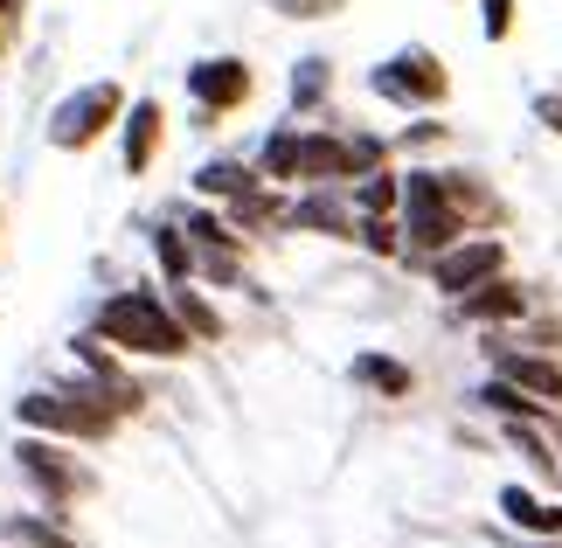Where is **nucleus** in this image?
<instances>
[{
	"instance_id": "1",
	"label": "nucleus",
	"mask_w": 562,
	"mask_h": 548,
	"mask_svg": "<svg viewBox=\"0 0 562 548\" xmlns=\"http://www.w3.org/2000/svg\"><path fill=\"white\" fill-rule=\"evenodd\" d=\"M91 334L104 347H119L125 361H188V334L181 320L167 313V292L160 284H125V292H104L98 313H91Z\"/></svg>"
},
{
	"instance_id": "2",
	"label": "nucleus",
	"mask_w": 562,
	"mask_h": 548,
	"mask_svg": "<svg viewBox=\"0 0 562 548\" xmlns=\"http://www.w3.org/2000/svg\"><path fill=\"white\" fill-rule=\"evenodd\" d=\"M14 424L21 430H42V437H63V445H104V437H119L125 416L77 376V382H42V389H29V396L14 403Z\"/></svg>"
},
{
	"instance_id": "3",
	"label": "nucleus",
	"mask_w": 562,
	"mask_h": 548,
	"mask_svg": "<svg viewBox=\"0 0 562 548\" xmlns=\"http://www.w3.org/2000/svg\"><path fill=\"white\" fill-rule=\"evenodd\" d=\"M14 479H21V493H29L42 514H63V521H70L77 500L98 493V472L83 466L63 437H42V430H21L14 437Z\"/></svg>"
},
{
	"instance_id": "4",
	"label": "nucleus",
	"mask_w": 562,
	"mask_h": 548,
	"mask_svg": "<svg viewBox=\"0 0 562 548\" xmlns=\"http://www.w3.org/2000/svg\"><path fill=\"white\" fill-rule=\"evenodd\" d=\"M369 91L389 112H438V104H451V63L438 49H424V42H409V49L382 56L369 70Z\"/></svg>"
},
{
	"instance_id": "5",
	"label": "nucleus",
	"mask_w": 562,
	"mask_h": 548,
	"mask_svg": "<svg viewBox=\"0 0 562 548\" xmlns=\"http://www.w3.org/2000/svg\"><path fill=\"white\" fill-rule=\"evenodd\" d=\"M119 112H125V83H112V77L77 83V91L56 98V112H49V146L56 153H91L104 133H119Z\"/></svg>"
},
{
	"instance_id": "6",
	"label": "nucleus",
	"mask_w": 562,
	"mask_h": 548,
	"mask_svg": "<svg viewBox=\"0 0 562 548\" xmlns=\"http://www.w3.org/2000/svg\"><path fill=\"white\" fill-rule=\"evenodd\" d=\"M480 347H486V376H501V382L521 389V396L562 410V355H549V347H521L514 334H493Z\"/></svg>"
},
{
	"instance_id": "7",
	"label": "nucleus",
	"mask_w": 562,
	"mask_h": 548,
	"mask_svg": "<svg viewBox=\"0 0 562 548\" xmlns=\"http://www.w3.org/2000/svg\"><path fill=\"white\" fill-rule=\"evenodd\" d=\"M181 91H188V104L202 119H229V112H244V104L257 98V70L244 56H194Z\"/></svg>"
},
{
	"instance_id": "8",
	"label": "nucleus",
	"mask_w": 562,
	"mask_h": 548,
	"mask_svg": "<svg viewBox=\"0 0 562 548\" xmlns=\"http://www.w3.org/2000/svg\"><path fill=\"white\" fill-rule=\"evenodd\" d=\"M507 265H514V257H507V244L480 230V236H459L451 250H438V257H430V265H424V278H430V292H438V299H465L472 284L501 278Z\"/></svg>"
},
{
	"instance_id": "9",
	"label": "nucleus",
	"mask_w": 562,
	"mask_h": 548,
	"mask_svg": "<svg viewBox=\"0 0 562 548\" xmlns=\"http://www.w3.org/2000/svg\"><path fill=\"white\" fill-rule=\"evenodd\" d=\"M70 361H77V376L91 382V389H98V396L112 403L119 416H139V410H146V389L133 382V361H125L119 347H104L91 326H83V334L70 340Z\"/></svg>"
},
{
	"instance_id": "10",
	"label": "nucleus",
	"mask_w": 562,
	"mask_h": 548,
	"mask_svg": "<svg viewBox=\"0 0 562 548\" xmlns=\"http://www.w3.org/2000/svg\"><path fill=\"white\" fill-rule=\"evenodd\" d=\"M451 313H459L465 326H480V334H514V326H528V313H535V292L514 271H501V278H486V284H472L465 299H451Z\"/></svg>"
},
{
	"instance_id": "11",
	"label": "nucleus",
	"mask_w": 562,
	"mask_h": 548,
	"mask_svg": "<svg viewBox=\"0 0 562 548\" xmlns=\"http://www.w3.org/2000/svg\"><path fill=\"white\" fill-rule=\"evenodd\" d=\"M355 160H348V133L340 125H299L292 146V188H348Z\"/></svg>"
},
{
	"instance_id": "12",
	"label": "nucleus",
	"mask_w": 562,
	"mask_h": 548,
	"mask_svg": "<svg viewBox=\"0 0 562 548\" xmlns=\"http://www.w3.org/2000/svg\"><path fill=\"white\" fill-rule=\"evenodd\" d=\"M285 230H299V236H334V244H355V230H361L355 194H348V188H292V202H285Z\"/></svg>"
},
{
	"instance_id": "13",
	"label": "nucleus",
	"mask_w": 562,
	"mask_h": 548,
	"mask_svg": "<svg viewBox=\"0 0 562 548\" xmlns=\"http://www.w3.org/2000/svg\"><path fill=\"white\" fill-rule=\"evenodd\" d=\"M160 146H167V104L160 98H133L119 112V167L139 181V174L160 167Z\"/></svg>"
},
{
	"instance_id": "14",
	"label": "nucleus",
	"mask_w": 562,
	"mask_h": 548,
	"mask_svg": "<svg viewBox=\"0 0 562 548\" xmlns=\"http://www.w3.org/2000/svg\"><path fill=\"white\" fill-rule=\"evenodd\" d=\"M493 507H501V521L521 541H562V500L542 493V487H521V479H507L501 493H493Z\"/></svg>"
},
{
	"instance_id": "15",
	"label": "nucleus",
	"mask_w": 562,
	"mask_h": 548,
	"mask_svg": "<svg viewBox=\"0 0 562 548\" xmlns=\"http://www.w3.org/2000/svg\"><path fill=\"white\" fill-rule=\"evenodd\" d=\"M175 223L188 230L194 257H250V236L236 230L215 202H181V209H175Z\"/></svg>"
},
{
	"instance_id": "16",
	"label": "nucleus",
	"mask_w": 562,
	"mask_h": 548,
	"mask_svg": "<svg viewBox=\"0 0 562 548\" xmlns=\"http://www.w3.org/2000/svg\"><path fill=\"white\" fill-rule=\"evenodd\" d=\"M348 382L361 389V396H375V403H409L417 396V368L382 355V347H361V355L348 361Z\"/></svg>"
},
{
	"instance_id": "17",
	"label": "nucleus",
	"mask_w": 562,
	"mask_h": 548,
	"mask_svg": "<svg viewBox=\"0 0 562 548\" xmlns=\"http://www.w3.org/2000/svg\"><path fill=\"white\" fill-rule=\"evenodd\" d=\"M160 292H167V313L181 320V334L194 347H215L229 334V320H223V305L209 299V284H160Z\"/></svg>"
},
{
	"instance_id": "18",
	"label": "nucleus",
	"mask_w": 562,
	"mask_h": 548,
	"mask_svg": "<svg viewBox=\"0 0 562 548\" xmlns=\"http://www.w3.org/2000/svg\"><path fill=\"white\" fill-rule=\"evenodd\" d=\"M265 188V174H257V160H244V153H215V160L194 167V202H236V194Z\"/></svg>"
},
{
	"instance_id": "19",
	"label": "nucleus",
	"mask_w": 562,
	"mask_h": 548,
	"mask_svg": "<svg viewBox=\"0 0 562 548\" xmlns=\"http://www.w3.org/2000/svg\"><path fill=\"white\" fill-rule=\"evenodd\" d=\"M472 403H480L486 416H501V424H555V416L562 410H549V403H535V396H521V389H514V382H501V376H486L480 389H472Z\"/></svg>"
},
{
	"instance_id": "20",
	"label": "nucleus",
	"mask_w": 562,
	"mask_h": 548,
	"mask_svg": "<svg viewBox=\"0 0 562 548\" xmlns=\"http://www.w3.org/2000/svg\"><path fill=\"white\" fill-rule=\"evenodd\" d=\"M285 98H292V119H319L334 98V56H299L292 77H285Z\"/></svg>"
},
{
	"instance_id": "21",
	"label": "nucleus",
	"mask_w": 562,
	"mask_h": 548,
	"mask_svg": "<svg viewBox=\"0 0 562 548\" xmlns=\"http://www.w3.org/2000/svg\"><path fill=\"white\" fill-rule=\"evenodd\" d=\"M146 244H154V265H160V284H194V244L175 215H154L146 223Z\"/></svg>"
},
{
	"instance_id": "22",
	"label": "nucleus",
	"mask_w": 562,
	"mask_h": 548,
	"mask_svg": "<svg viewBox=\"0 0 562 548\" xmlns=\"http://www.w3.org/2000/svg\"><path fill=\"white\" fill-rule=\"evenodd\" d=\"M348 194H355V215H396L403 209V167L389 160L375 174H361V181H348Z\"/></svg>"
},
{
	"instance_id": "23",
	"label": "nucleus",
	"mask_w": 562,
	"mask_h": 548,
	"mask_svg": "<svg viewBox=\"0 0 562 548\" xmlns=\"http://www.w3.org/2000/svg\"><path fill=\"white\" fill-rule=\"evenodd\" d=\"M0 535L21 541V548H77V535L63 528V514H8Z\"/></svg>"
},
{
	"instance_id": "24",
	"label": "nucleus",
	"mask_w": 562,
	"mask_h": 548,
	"mask_svg": "<svg viewBox=\"0 0 562 548\" xmlns=\"http://www.w3.org/2000/svg\"><path fill=\"white\" fill-rule=\"evenodd\" d=\"M292 146H299V119L271 125V133H265V146H257V174H265L271 188H292Z\"/></svg>"
},
{
	"instance_id": "25",
	"label": "nucleus",
	"mask_w": 562,
	"mask_h": 548,
	"mask_svg": "<svg viewBox=\"0 0 562 548\" xmlns=\"http://www.w3.org/2000/svg\"><path fill=\"white\" fill-rule=\"evenodd\" d=\"M501 437H507V445H514V451L528 458L535 472L549 479V487H555V479H562V466H555V445H549V437H542V424H501Z\"/></svg>"
},
{
	"instance_id": "26",
	"label": "nucleus",
	"mask_w": 562,
	"mask_h": 548,
	"mask_svg": "<svg viewBox=\"0 0 562 548\" xmlns=\"http://www.w3.org/2000/svg\"><path fill=\"white\" fill-rule=\"evenodd\" d=\"M355 244L369 257H396V265H403V223H396V215H361Z\"/></svg>"
},
{
	"instance_id": "27",
	"label": "nucleus",
	"mask_w": 562,
	"mask_h": 548,
	"mask_svg": "<svg viewBox=\"0 0 562 548\" xmlns=\"http://www.w3.org/2000/svg\"><path fill=\"white\" fill-rule=\"evenodd\" d=\"M514 21H521V0H480V35L486 42H507Z\"/></svg>"
},
{
	"instance_id": "28",
	"label": "nucleus",
	"mask_w": 562,
	"mask_h": 548,
	"mask_svg": "<svg viewBox=\"0 0 562 548\" xmlns=\"http://www.w3.org/2000/svg\"><path fill=\"white\" fill-rule=\"evenodd\" d=\"M271 14H285V21H327V14H340L348 0H265Z\"/></svg>"
},
{
	"instance_id": "29",
	"label": "nucleus",
	"mask_w": 562,
	"mask_h": 548,
	"mask_svg": "<svg viewBox=\"0 0 562 548\" xmlns=\"http://www.w3.org/2000/svg\"><path fill=\"white\" fill-rule=\"evenodd\" d=\"M445 139H451V125H430V119H424V125H403L389 146H396V153H417V146H445Z\"/></svg>"
},
{
	"instance_id": "30",
	"label": "nucleus",
	"mask_w": 562,
	"mask_h": 548,
	"mask_svg": "<svg viewBox=\"0 0 562 548\" xmlns=\"http://www.w3.org/2000/svg\"><path fill=\"white\" fill-rule=\"evenodd\" d=\"M528 112H535V125H542L549 139H562V91H535Z\"/></svg>"
},
{
	"instance_id": "31",
	"label": "nucleus",
	"mask_w": 562,
	"mask_h": 548,
	"mask_svg": "<svg viewBox=\"0 0 562 548\" xmlns=\"http://www.w3.org/2000/svg\"><path fill=\"white\" fill-rule=\"evenodd\" d=\"M21 8H29V0H0V29H14V21H21Z\"/></svg>"
},
{
	"instance_id": "32",
	"label": "nucleus",
	"mask_w": 562,
	"mask_h": 548,
	"mask_svg": "<svg viewBox=\"0 0 562 548\" xmlns=\"http://www.w3.org/2000/svg\"><path fill=\"white\" fill-rule=\"evenodd\" d=\"M8 42H14V29H0V63H8Z\"/></svg>"
},
{
	"instance_id": "33",
	"label": "nucleus",
	"mask_w": 562,
	"mask_h": 548,
	"mask_svg": "<svg viewBox=\"0 0 562 548\" xmlns=\"http://www.w3.org/2000/svg\"><path fill=\"white\" fill-rule=\"evenodd\" d=\"M0 223H8V209H0Z\"/></svg>"
}]
</instances>
